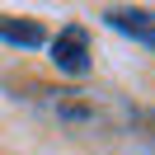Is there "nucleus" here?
Returning <instances> with one entry per match:
<instances>
[{
  "label": "nucleus",
  "mask_w": 155,
  "mask_h": 155,
  "mask_svg": "<svg viewBox=\"0 0 155 155\" xmlns=\"http://www.w3.org/2000/svg\"><path fill=\"white\" fill-rule=\"evenodd\" d=\"M52 66L61 75H85L89 71V33L80 24H66V28L52 38Z\"/></svg>",
  "instance_id": "1"
},
{
  "label": "nucleus",
  "mask_w": 155,
  "mask_h": 155,
  "mask_svg": "<svg viewBox=\"0 0 155 155\" xmlns=\"http://www.w3.org/2000/svg\"><path fill=\"white\" fill-rule=\"evenodd\" d=\"M108 28H117L122 38L141 42L146 52H155V10H136V5H117V10L104 14Z\"/></svg>",
  "instance_id": "2"
},
{
  "label": "nucleus",
  "mask_w": 155,
  "mask_h": 155,
  "mask_svg": "<svg viewBox=\"0 0 155 155\" xmlns=\"http://www.w3.org/2000/svg\"><path fill=\"white\" fill-rule=\"evenodd\" d=\"M42 104L61 117V122H94L99 117V104L94 99H75V94H42Z\"/></svg>",
  "instance_id": "4"
},
{
  "label": "nucleus",
  "mask_w": 155,
  "mask_h": 155,
  "mask_svg": "<svg viewBox=\"0 0 155 155\" xmlns=\"http://www.w3.org/2000/svg\"><path fill=\"white\" fill-rule=\"evenodd\" d=\"M0 42H10V47H24V52H33V47H42L47 42V28H42L38 19H0Z\"/></svg>",
  "instance_id": "3"
}]
</instances>
